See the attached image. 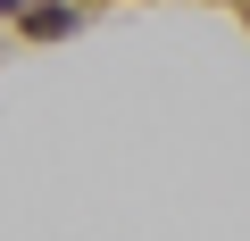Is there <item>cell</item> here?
I'll return each mask as SVG.
<instances>
[]
</instances>
